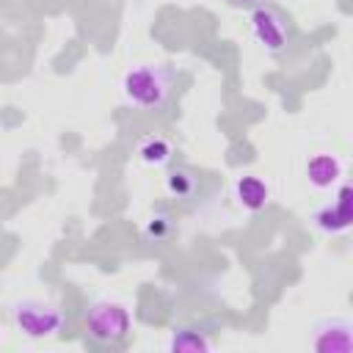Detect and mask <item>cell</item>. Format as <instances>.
<instances>
[{"instance_id":"obj_1","label":"cell","mask_w":353,"mask_h":353,"mask_svg":"<svg viewBox=\"0 0 353 353\" xmlns=\"http://www.w3.org/2000/svg\"><path fill=\"white\" fill-rule=\"evenodd\" d=\"M171 83H174V72L168 66L143 63V66H132L124 74L121 91H124L127 102H132L138 108H160L171 91Z\"/></svg>"},{"instance_id":"obj_2","label":"cell","mask_w":353,"mask_h":353,"mask_svg":"<svg viewBox=\"0 0 353 353\" xmlns=\"http://www.w3.org/2000/svg\"><path fill=\"white\" fill-rule=\"evenodd\" d=\"M83 328H85L88 339H94L99 345H116L130 331V314L116 301H97L88 306Z\"/></svg>"},{"instance_id":"obj_3","label":"cell","mask_w":353,"mask_h":353,"mask_svg":"<svg viewBox=\"0 0 353 353\" xmlns=\"http://www.w3.org/2000/svg\"><path fill=\"white\" fill-rule=\"evenodd\" d=\"M11 320H14V328L19 334L30 336V339L52 336L63 325V314L52 303H44V301H36V298L17 301L11 306Z\"/></svg>"},{"instance_id":"obj_4","label":"cell","mask_w":353,"mask_h":353,"mask_svg":"<svg viewBox=\"0 0 353 353\" xmlns=\"http://www.w3.org/2000/svg\"><path fill=\"white\" fill-rule=\"evenodd\" d=\"M312 347L317 353H350L353 328L342 317H325L312 325Z\"/></svg>"},{"instance_id":"obj_5","label":"cell","mask_w":353,"mask_h":353,"mask_svg":"<svg viewBox=\"0 0 353 353\" xmlns=\"http://www.w3.org/2000/svg\"><path fill=\"white\" fill-rule=\"evenodd\" d=\"M248 22H251L254 39H256L262 47H268L270 52H279V50L287 44V28H284V22H281V17H279L276 11L259 6V8L251 11Z\"/></svg>"},{"instance_id":"obj_6","label":"cell","mask_w":353,"mask_h":353,"mask_svg":"<svg viewBox=\"0 0 353 353\" xmlns=\"http://www.w3.org/2000/svg\"><path fill=\"white\" fill-rule=\"evenodd\" d=\"M314 223L325 234H339L353 223V207H350V188L347 185L339 188V196L334 204H325L314 212Z\"/></svg>"},{"instance_id":"obj_7","label":"cell","mask_w":353,"mask_h":353,"mask_svg":"<svg viewBox=\"0 0 353 353\" xmlns=\"http://www.w3.org/2000/svg\"><path fill=\"white\" fill-rule=\"evenodd\" d=\"M234 199H237L240 207L256 212V210H262V207L268 204L270 188H268L259 176H251V174H248V176H240V179L234 182Z\"/></svg>"},{"instance_id":"obj_8","label":"cell","mask_w":353,"mask_h":353,"mask_svg":"<svg viewBox=\"0 0 353 353\" xmlns=\"http://www.w3.org/2000/svg\"><path fill=\"white\" fill-rule=\"evenodd\" d=\"M306 176L314 188H331L342 176V163L334 154H314L306 163Z\"/></svg>"},{"instance_id":"obj_9","label":"cell","mask_w":353,"mask_h":353,"mask_svg":"<svg viewBox=\"0 0 353 353\" xmlns=\"http://www.w3.org/2000/svg\"><path fill=\"white\" fill-rule=\"evenodd\" d=\"M171 143L165 141V138H143L141 143H138V157L146 163V165H165V163H171Z\"/></svg>"},{"instance_id":"obj_10","label":"cell","mask_w":353,"mask_h":353,"mask_svg":"<svg viewBox=\"0 0 353 353\" xmlns=\"http://www.w3.org/2000/svg\"><path fill=\"white\" fill-rule=\"evenodd\" d=\"M168 350H210V339L193 328H174L171 339H168Z\"/></svg>"},{"instance_id":"obj_11","label":"cell","mask_w":353,"mask_h":353,"mask_svg":"<svg viewBox=\"0 0 353 353\" xmlns=\"http://www.w3.org/2000/svg\"><path fill=\"white\" fill-rule=\"evenodd\" d=\"M165 188H168V193H171V196H176V199H185V196H190V193H193V188H196V179H193L188 171L176 168V171H171V174L165 176Z\"/></svg>"}]
</instances>
